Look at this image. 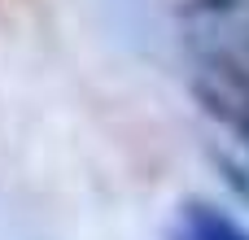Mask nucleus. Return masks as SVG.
<instances>
[{
	"instance_id": "obj_2",
	"label": "nucleus",
	"mask_w": 249,
	"mask_h": 240,
	"mask_svg": "<svg viewBox=\"0 0 249 240\" xmlns=\"http://www.w3.org/2000/svg\"><path fill=\"white\" fill-rule=\"evenodd\" d=\"M171 240H249V232L219 206L188 201V206H179V214L171 223Z\"/></svg>"
},
{
	"instance_id": "obj_1",
	"label": "nucleus",
	"mask_w": 249,
	"mask_h": 240,
	"mask_svg": "<svg viewBox=\"0 0 249 240\" xmlns=\"http://www.w3.org/2000/svg\"><path fill=\"white\" fill-rule=\"evenodd\" d=\"M175 22L201 114L249 157V0H184Z\"/></svg>"
}]
</instances>
